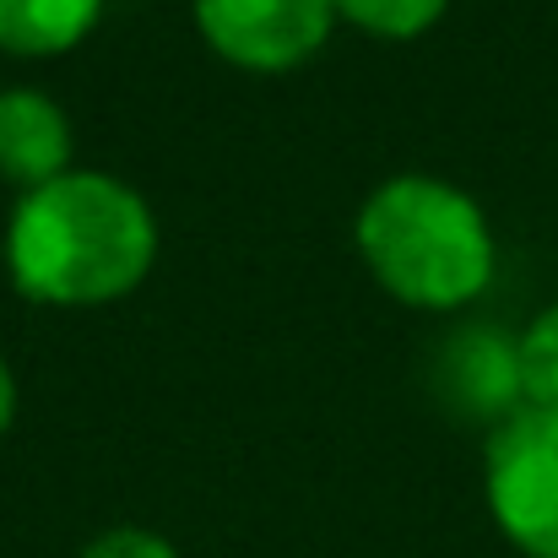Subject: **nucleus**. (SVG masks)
Here are the masks:
<instances>
[{
  "instance_id": "obj_1",
  "label": "nucleus",
  "mask_w": 558,
  "mask_h": 558,
  "mask_svg": "<svg viewBox=\"0 0 558 558\" xmlns=\"http://www.w3.org/2000/svg\"><path fill=\"white\" fill-rule=\"evenodd\" d=\"M158 260L147 195L104 169H71L22 190L5 217V277L49 310H93L136 293Z\"/></svg>"
},
{
  "instance_id": "obj_2",
  "label": "nucleus",
  "mask_w": 558,
  "mask_h": 558,
  "mask_svg": "<svg viewBox=\"0 0 558 558\" xmlns=\"http://www.w3.org/2000/svg\"><path fill=\"white\" fill-rule=\"evenodd\" d=\"M353 244L396 304L434 315L483 299L499 266L488 211L439 174L379 180L353 217Z\"/></svg>"
},
{
  "instance_id": "obj_3",
  "label": "nucleus",
  "mask_w": 558,
  "mask_h": 558,
  "mask_svg": "<svg viewBox=\"0 0 558 558\" xmlns=\"http://www.w3.org/2000/svg\"><path fill=\"white\" fill-rule=\"evenodd\" d=\"M483 505L510 548L558 558V412L521 407L483 445Z\"/></svg>"
},
{
  "instance_id": "obj_4",
  "label": "nucleus",
  "mask_w": 558,
  "mask_h": 558,
  "mask_svg": "<svg viewBox=\"0 0 558 558\" xmlns=\"http://www.w3.org/2000/svg\"><path fill=\"white\" fill-rule=\"evenodd\" d=\"M190 11L206 49L255 76L310 65L337 27L331 0H190Z\"/></svg>"
},
{
  "instance_id": "obj_5",
  "label": "nucleus",
  "mask_w": 558,
  "mask_h": 558,
  "mask_svg": "<svg viewBox=\"0 0 558 558\" xmlns=\"http://www.w3.org/2000/svg\"><path fill=\"white\" fill-rule=\"evenodd\" d=\"M71 120L49 93L0 87V180L16 185V195L71 174Z\"/></svg>"
},
{
  "instance_id": "obj_6",
  "label": "nucleus",
  "mask_w": 558,
  "mask_h": 558,
  "mask_svg": "<svg viewBox=\"0 0 558 558\" xmlns=\"http://www.w3.org/2000/svg\"><path fill=\"white\" fill-rule=\"evenodd\" d=\"M104 16V0H0V54L54 60L71 54Z\"/></svg>"
},
{
  "instance_id": "obj_7",
  "label": "nucleus",
  "mask_w": 558,
  "mask_h": 558,
  "mask_svg": "<svg viewBox=\"0 0 558 558\" xmlns=\"http://www.w3.org/2000/svg\"><path fill=\"white\" fill-rule=\"evenodd\" d=\"M450 369L461 374V401L488 412V417H510L521 412V369H515V342L494 337V331H466L461 342H450Z\"/></svg>"
},
{
  "instance_id": "obj_8",
  "label": "nucleus",
  "mask_w": 558,
  "mask_h": 558,
  "mask_svg": "<svg viewBox=\"0 0 558 558\" xmlns=\"http://www.w3.org/2000/svg\"><path fill=\"white\" fill-rule=\"evenodd\" d=\"M515 369H521V407L558 412V304L537 310L532 326L515 337Z\"/></svg>"
},
{
  "instance_id": "obj_9",
  "label": "nucleus",
  "mask_w": 558,
  "mask_h": 558,
  "mask_svg": "<svg viewBox=\"0 0 558 558\" xmlns=\"http://www.w3.org/2000/svg\"><path fill=\"white\" fill-rule=\"evenodd\" d=\"M331 5L337 22H353L369 38H417L445 16L450 0H331Z\"/></svg>"
},
{
  "instance_id": "obj_10",
  "label": "nucleus",
  "mask_w": 558,
  "mask_h": 558,
  "mask_svg": "<svg viewBox=\"0 0 558 558\" xmlns=\"http://www.w3.org/2000/svg\"><path fill=\"white\" fill-rule=\"evenodd\" d=\"M82 558H180V548L147 526H109L82 548Z\"/></svg>"
},
{
  "instance_id": "obj_11",
  "label": "nucleus",
  "mask_w": 558,
  "mask_h": 558,
  "mask_svg": "<svg viewBox=\"0 0 558 558\" xmlns=\"http://www.w3.org/2000/svg\"><path fill=\"white\" fill-rule=\"evenodd\" d=\"M11 417H16V374L0 359V434L11 428Z\"/></svg>"
}]
</instances>
